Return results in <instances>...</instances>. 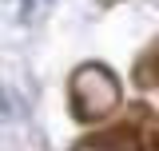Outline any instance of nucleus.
<instances>
[{
  "instance_id": "obj_4",
  "label": "nucleus",
  "mask_w": 159,
  "mask_h": 151,
  "mask_svg": "<svg viewBox=\"0 0 159 151\" xmlns=\"http://www.w3.org/2000/svg\"><path fill=\"white\" fill-rule=\"evenodd\" d=\"M20 8H24V16L36 20L40 12H48V8H52V0H20Z\"/></svg>"
},
{
  "instance_id": "obj_3",
  "label": "nucleus",
  "mask_w": 159,
  "mask_h": 151,
  "mask_svg": "<svg viewBox=\"0 0 159 151\" xmlns=\"http://www.w3.org/2000/svg\"><path fill=\"white\" fill-rule=\"evenodd\" d=\"M135 80L139 84H159V44L135 64Z\"/></svg>"
},
{
  "instance_id": "obj_1",
  "label": "nucleus",
  "mask_w": 159,
  "mask_h": 151,
  "mask_svg": "<svg viewBox=\"0 0 159 151\" xmlns=\"http://www.w3.org/2000/svg\"><path fill=\"white\" fill-rule=\"evenodd\" d=\"M68 103L76 119H103L119 108V80L103 64H80L68 84Z\"/></svg>"
},
{
  "instance_id": "obj_5",
  "label": "nucleus",
  "mask_w": 159,
  "mask_h": 151,
  "mask_svg": "<svg viewBox=\"0 0 159 151\" xmlns=\"http://www.w3.org/2000/svg\"><path fill=\"white\" fill-rule=\"evenodd\" d=\"M12 115H16V103H12V99H8V92L0 88V119H12Z\"/></svg>"
},
{
  "instance_id": "obj_2",
  "label": "nucleus",
  "mask_w": 159,
  "mask_h": 151,
  "mask_svg": "<svg viewBox=\"0 0 159 151\" xmlns=\"http://www.w3.org/2000/svg\"><path fill=\"white\" fill-rule=\"evenodd\" d=\"M76 151H135V135L131 131H107V135H96V139H84Z\"/></svg>"
}]
</instances>
